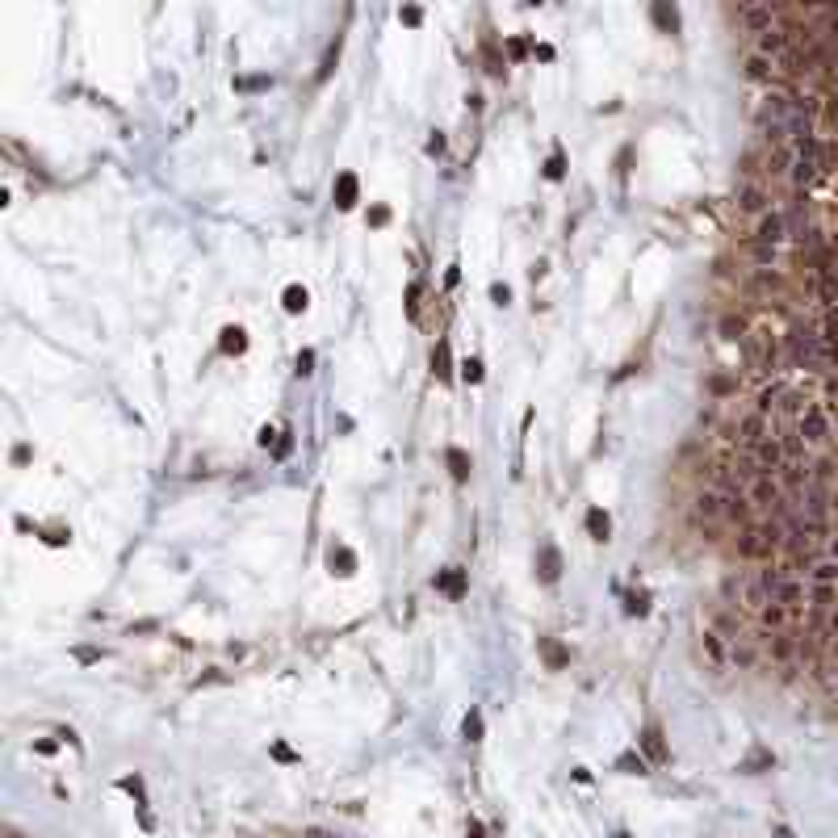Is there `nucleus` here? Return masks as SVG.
<instances>
[{"label":"nucleus","instance_id":"obj_1","mask_svg":"<svg viewBox=\"0 0 838 838\" xmlns=\"http://www.w3.org/2000/svg\"><path fill=\"white\" fill-rule=\"evenodd\" d=\"M746 490H751V503H759V507H772V511H776V507L784 503V495H780V486L772 482V474H759Z\"/></svg>","mask_w":838,"mask_h":838},{"label":"nucleus","instance_id":"obj_2","mask_svg":"<svg viewBox=\"0 0 838 838\" xmlns=\"http://www.w3.org/2000/svg\"><path fill=\"white\" fill-rule=\"evenodd\" d=\"M738 17H742V21H746V25H751V29H759V34H767V29H772V21H776V8H767V4H763V8H755V4H746V8H742V13H738Z\"/></svg>","mask_w":838,"mask_h":838},{"label":"nucleus","instance_id":"obj_3","mask_svg":"<svg viewBox=\"0 0 838 838\" xmlns=\"http://www.w3.org/2000/svg\"><path fill=\"white\" fill-rule=\"evenodd\" d=\"M763 432H767V423H763V416H746L742 423H738V440H742L746 448H755V444L763 440Z\"/></svg>","mask_w":838,"mask_h":838},{"label":"nucleus","instance_id":"obj_4","mask_svg":"<svg viewBox=\"0 0 838 838\" xmlns=\"http://www.w3.org/2000/svg\"><path fill=\"white\" fill-rule=\"evenodd\" d=\"M801 432H805V440H826V416L809 411V416L801 419Z\"/></svg>","mask_w":838,"mask_h":838},{"label":"nucleus","instance_id":"obj_5","mask_svg":"<svg viewBox=\"0 0 838 838\" xmlns=\"http://www.w3.org/2000/svg\"><path fill=\"white\" fill-rule=\"evenodd\" d=\"M809 574H814L818 587H830V583H838V562H818Z\"/></svg>","mask_w":838,"mask_h":838},{"label":"nucleus","instance_id":"obj_6","mask_svg":"<svg viewBox=\"0 0 838 838\" xmlns=\"http://www.w3.org/2000/svg\"><path fill=\"white\" fill-rule=\"evenodd\" d=\"M780 235H784V218H776V214H772V218H763V227H759V239H763V243H776Z\"/></svg>","mask_w":838,"mask_h":838},{"label":"nucleus","instance_id":"obj_7","mask_svg":"<svg viewBox=\"0 0 838 838\" xmlns=\"http://www.w3.org/2000/svg\"><path fill=\"white\" fill-rule=\"evenodd\" d=\"M759 46H763V50H767V55H780V50H784V46H788V38H784V34H780V29H767V34H763V38H759Z\"/></svg>","mask_w":838,"mask_h":838},{"label":"nucleus","instance_id":"obj_8","mask_svg":"<svg viewBox=\"0 0 838 838\" xmlns=\"http://www.w3.org/2000/svg\"><path fill=\"white\" fill-rule=\"evenodd\" d=\"M738 201H742V210H763V193H759L755 185H751V189H742V197H738Z\"/></svg>","mask_w":838,"mask_h":838},{"label":"nucleus","instance_id":"obj_9","mask_svg":"<svg viewBox=\"0 0 838 838\" xmlns=\"http://www.w3.org/2000/svg\"><path fill=\"white\" fill-rule=\"evenodd\" d=\"M746 71H751V76H759V80H763V76H772V67H767V59H763V55H755V59L746 63Z\"/></svg>","mask_w":838,"mask_h":838},{"label":"nucleus","instance_id":"obj_10","mask_svg":"<svg viewBox=\"0 0 838 838\" xmlns=\"http://www.w3.org/2000/svg\"><path fill=\"white\" fill-rule=\"evenodd\" d=\"M772 654H776V658H788V654H793V641H788V637H772Z\"/></svg>","mask_w":838,"mask_h":838},{"label":"nucleus","instance_id":"obj_11","mask_svg":"<svg viewBox=\"0 0 838 838\" xmlns=\"http://www.w3.org/2000/svg\"><path fill=\"white\" fill-rule=\"evenodd\" d=\"M830 633H835V637H838V608H835V612H830Z\"/></svg>","mask_w":838,"mask_h":838},{"label":"nucleus","instance_id":"obj_12","mask_svg":"<svg viewBox=\"0 0 838 838\" xmlns=\"http://www.w3.org/2000/svg\"><path fill=\"white\" fill-rule=\"evenodd\" d=\"M830 549H835V558H838V541H835V545H830Z\"/></svg>","mask_w":838,"mask_h":838}]
</instances>
